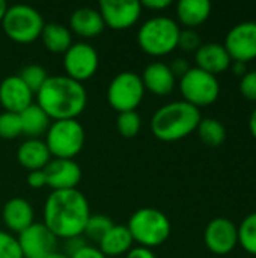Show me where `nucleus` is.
<instances>
[{
  "label": "nucleus",
  "mask_w": 256,
  "mask_h": 258,
  "mask_svg": "<svg viewBox=\"0 0 256 258\" xmlns=\"http://www.w3.org/2000/svg\"><path fill=\"white\" fill-rule=\"evenodd\" d=\"M91 216L86 197L78 189L51 190L44 204V225L57 239H72L83 236Z\"/></svg>",
  "instance_id": "nucleus-1"
},
{
  "label": "nucleus",
  "mask_w": 256,
  "mask_h": 258,
  "mask_svg": "<svg viewBox=\"0 0 256 258\" xmlns=\"http://www.w3.org/2000/svg\"><path fill=\"white\" fill-rule=\"evenodd\" d=\"M36 95V104L51 121L77 119L88 104V92L83 83L75 82L68 76H48Z\"/></svg>",
  "instance_id": "nucleus-2"
},
{
  "label": "nucleus",
  "mask_w": 256,
  "mask_h": 258,
  "mask_svg": "<svg viewBox=\"0 0 256 258\" xmlns=\"http://www.w3.org/2000/svg\"><path fill=\"white\" fill-rule=\"evenodd\" d=\"M202 119L201 109L181 101L161 106L151 118L152 135L163 142H175L196 132Z\"/></svg>",
  "instance_id": "nucleus-3"
},
{
  "label": "nucleus",
  "mask_w": 256,
  "mask_h": 258,
  "mask_svg": "<svg viewBox=\"0 0 256 258\" xmlns=\"http://www.w3.org/2000/svg\"><path fill=\"white\" fill-rule=\"evenodd\" d=\"M180 32V24L170 17H152L140 26L137 32V44L142 51L149 56H166L178 47Z\"/></svg>",
  "instance_id": "nucleus-4"
},
{
  "label": "nucleus",
  "mask_w": 256,
  "mask_h": 258,
  "mask_svg": "<svg viewBox=\"0 0 256 258\" xmlns=\"http://www.w3.org/2000/svg\"><path fill=\"white\" fill-rule=\"evenodd\" d=\"M131 237L139 246L155 248L163 245L172 231V225L169 218L152 207H143L134 212L127 224Z\"/></svg>",
  "instance_id": "nucleus-5"
},
{
  "label": "nucleus",
  "mask_w": 256,
  "mask_h": 258,
  "mask_svg": "<svg viewBox=\"0 0 256 258\" xmlns=\"http://www.w3.org/2000/svg\"><path fill=\"white\" fill-rule=\"evenodd\" d=\"M86 133L83 125L77 119L53 121L45 133V145L51 154V159H69L83 150Z\"/></svg>",
  "instance_id": "nucleus-6"
},
{
  "label": "nucleus",
  "mask_w": 256,
  "mask_h": 258,
  "mask_svg": "<svg viewBox=\"0 0 256 258\" xmlns=\"http://www.w3.org/2000/svg\"><path fill=\"white\" fill-rule=\"evenodd\" d=\"M44 24L42 15L29 5L9 6L2 21L6 36L17 44H30L41 38Z\"/></svg>",
  "instance_id": "nucleus-7"
},
{
  "label": "nucleus",
  "mask_w": 256,
  "mask_h": 258,
  "mask_svg": "<svg viewBox=\"0 0 256 258\" xmlns=\"http://www.w3.org/2000/svg\"><path fill=\"white\" fill-rule=\"evenodd\" d=\"M180 91L186 103L201 109L217 101L220 85L216 76L192 67L180 79Z\"/></svg>",
  "instance_id": "nucleus-8"
},
{
  "label": "nucleus",
  "mask_w": 256,
  "mask_h": 258,
  "mask_svg": "<svg viewBox=\"0 0 256 258\" xmlns=\"http://www.w3.org/2000/svg\"><path fill=\"white\" fill-rule=\"evenodd\" d=\"M145 97V86L140 76L133 71L116 74L107 88V101L118 112H131L139 107Z\"/></svg>",
  "instance_id": "nucleus-9"
},
{
  "label": "nucleus",
  "mask_w": 256,
  "mask_h": 258,
  "mask_svg": "<svg viewBox=\"0 0 256 258\" xmlns=\"http://www.w3.org/2000/svg\"><path fill=\"white\" fill-rule=\"evenodd\" d=\"M98 53L88 42H72V45L63 54L65 76L80 83L92 79L98 70Z\"/></svg>",
  "instance_id": "nucleus-10"
},
{
  "label": "nucleus",
  "mask_w": 256,
  "mask_h": 258,
  "mask_svg": "<svg viewBox=\"0 0 256 258\" xmlns=\"http://www.w3.org/2000/svg\"><path fill=\"white\" fill-rule=\"evenodd\" d=\"M223 47L232 62L249 63L256 59V21H241L226 35Z\"/></svg>",
  "instance_id": "nucleus-11"
},
{
  "label": "nucleus",
  "mask_w": 256,
  "mask_h": 258,
  "mask_svg": "<svg viewBox=\"0 0 256 258\" xmlns=\"http://www.w3.org/2000/svg\"><path fill=\"white\" fill-rule=\"evenodd\" d=\"M142 5L137 0H103L100 2V14L104 26L113 30H125L133 27L140 15Z\"/></svg>",
  "instance_id": "nucleus-12"
},
{
  "label": "nucleus",
  "mask_w": 256,
  "mask_h": 258,
  "mask_svg": "<svg viewBox=\"0 0 256 258\" xmlns=\"http://www.w3.org/2000/svg\"><path fill=\"white\" fill-rule=\"evenodd\" d=\"M18 243L23 258H47L56 252L57 237L41 222L32 224L18 234Z\"/></svg>",
  "instance_id": "nucleus-13"
},
{
  "label": "nucleus",
  "mask_w": 256,
  "mask_h": 258,
  "mask_svg": "<svg viewBox=\"0 0 256 258\" xmlns=\"http://www.w3.org/2000/svg\"><path fill=\"white\" fill-rule=\"evenodd\" d=\"M207 248L216 255H228L238 245L237 225L228 218H214L204 231Z\"/></svg>",
  "instance_id": "nucleus-14"
},
{
  "label": "nucleus",
  "mask_w": 256,
  "mask_h": 258,
  "mask_svg": "<svg viewBox=\"0 0 256 258\" xmlns=\"http://www.w3.org/2000/svg\"><path fill=\"white\" fill-rule=\"evenodd\" d=\"M47 186L51 190L77 189L81 180V169L77 162L69 159H51L44 168Z\"/></svg>",
  "instance_id": "nucleus-15"
},
{
  "label": "nucleus",
  "mask_w": 256,
  "mask_h": 258,
  "mask_svg": "<svg viewBox=\"0 0 256 258\" xmlns=\"http://www.w3.org/2000/svg\"><path fill=\"white\" fill-rule=\"evenodd\" d=\"M33 103V92L20 79V76H9L0 83V104L5 112L21 113Z\"/></svg>",
  "instance_id": "nucleus-16"
},
{
  "label": "nucleus",
  "mask_w": 256,
  "mask_h": 258,
  "mask_svg": "<svg viewBox=\"0 0 256 258\" xmlns=\"http://www.w3.org/2000/svg\"><path fill=\"white\" fill-rule=\"evenodd\" d=\"M195 60H196V68L210 73L213 76H219L229 70L232 59L229 57L226 48L223 44L219 42H207L202 44L198 51L195 53Z\"/></svg>",
  "instance_id": "nucleus-17"
},
{
  "label": "nucleus",
  "mask_w": 256,
  "mask_h": 258,
  "mask_svg": "<svg viewBox=\"0 0 256 258\" xmlns=\"http://www.w3.org/2000/svg\"><path fill=\"white\" fill-rule=\"evenodd\" d=\"M145 91H149L154 95L164 97L175 89L177 79L172 74L170 68L164 62H152L143 68L140 76Z\"/></svg>",
  "instance_id": "nucleus-18"
},
{
  "label": "nucleus",
  "mask_w": 256,
  "mask_h": 258,
  "mask_svg": "<svg viewBox=\"0 0 256 258\" xmlns=\"http://www.w3.org/2000/svg\"><path fill=\"white\" fill-rule=\"evenodd\" d=\"M35 212L32 204L24 198L9 200L2 210V219L5 227L12 233H23L33 224Z\"/></svg>",
  "instance_id": "nucleus-19"
},
{
  "label": "nucleus",
  "mask_w": 256,
  "mask_h": 258,
  "mask_svg": "<svg viewBox=\"0 0 256 258\" xmlns=\"http://www.w3.org/2000/svg\"><path fill=\"white\" fill-rule=\"evenodd\" d=\"M104 21L98 9L83 6L75 9L69 17V30L74 32L80 38L91 39L103 33L104 30Z\"/></svg>",
  "instance_id": "nucleus-20"
},
{
  "label": "nucleus",
  "mask_w": 256,
  "mask_h": 258,
  "mask_svg": "<svg viewBox=\"0 0 256 258\" xmlns=\"http://www.w3.org/2000/svg\"><path fill=\"white\" fill-rule=\"evenodd\" d=\"M17 159L24 169L32 172L44 169L51 160V154L42 139H27L20 145Z\"/></svg>",
  "instance_id": "nucleus-21"
},
{
  "label": "nucleus",
  "mask_w": 256,
  "mask_h": 258,
  "mask_svg": "<svg viewBox=\"0 0 256 258\" xmlns=\"http://www.w3.org/2000/svg\"><path fill=\"white\" fill-rule=\"evenodd\" d=\"M211 15V3L208 0H180L177 3V17L186 29L202 26Z\"/></svg>",
  "instance_id": "nucleus-22"
},
{
  "label": "nucleus",
  "mask_w": 256,
  "mask_h": 258,
  "mask_svg": "<svg viewBox=\"0 0 256 258\" xmlns=\"http://www.w3.org/2000/svg\"><path fill=\"white\" fill-rule=\"evenodd\" d=\"M133 243L134 240L128 227L113 224V227L98 243V249L107 258L119 257L122 254H127L133 248Z\"/></svg>",
  "instance_id": "nucleus-23"
},
{
  "label": "nucleus",
  "mask_w": 256,
  "mask_h": 258,
  "mask_svg": "<svg viewBox=\"0 0 256 258\" xmlns=\"http://www.w3.org/2000/svg\"><path fill=\"white\" fill-rule=\"evenodd\" d=\"M20 115L21 121V130L23 135L29 139H39L44 136L51 124L50 116L35 103H32L27 109H24Z\"/></svg>",
  "instance_id": "nucleus-24"
},
{
  "label": "nucleus",
  "mask_w": 256,
  "mask_h": 258,
  "mask_svg": "<svg viewBox=\"0 0 256 258\" xmlns=\"http://www.w3.org/2000/svg\"><path fill=\"white\" fill-rule=\"evenodd\" d=\"M44 47L54 54H65L72 45V33L68 27L59 23H45L41 32Z\"/></svg>",
  "instance_id": "nucleus-25"
},
{
  "label": "nucleus",
  "mask_w": 256,
  "mask_h": 258,
  "mask_svg": "<svg viewBox=\"0 0 256 258\" xmlns=\"http://www.w3.org/2000/svg\"><path fill=\"white\" fill-rule=\"evenodd\" d=\"M196 132L199 135V139L211 148L220 147L226 139V128L216 118H202Z\"/></svg>",
  "instance_id": "nucleus-26"
},
{
  "label": "nucleus",
  "mask_w": 256,
  "mask_h": 258,
  "mask_svg": "<svg viewBox=\"0 0 256 258\" xmlns=\"http://www.w3.org/2000/svg\"><path fill=\"white\" fill-rule=\"evenodd\" d=\"M237 230H238V245L246 252L256 255V212L247 215L237 227Z\"/></svg>",
  "instance_id": "nucleus-27"
},
{
  "label": "nucleus",
  "mask_w": 256,
  "mask_h": 258,
  "mask_svg": "<svg viewBox=\"0 0 256 258\" xmlns=\"http://www.w3.org/2000/svg\"><path fill=\"white\" fill-rule=\"evenodd\" d=\"M113 227V222L106 215H91L84 227L83 236L95 243H100L107 231Z\"/></svg>",
  "instance_id": "nucleus-28"
},
{
  "label": "nucleus",
  "mask_w": 256,
  "mask_h": 258,
  "mask_svg": "<svg viewBox=\"0 0 256 258\" xmlns=\"http://www.w3.org/2000/svg\"><path fill=\"white\" fill-rule=\"evenodd\" d=\"M18 76H20V79L27 85V88L33 94H36L42 88V85L47 82V79H48V74H47L45 68L41 67V65H36V63L24 67Z\"/></svg>",
  "instance_id": "nucleus-29"
},
{
  "label": "nucleus",
  "mask_w": 256,
  "mask_h": 258,
  "mask_svg": "<svg viewBox=\"0 0 256 258\" xmlns=\"http://www.w3.org/2000/svg\"><path fill=\"white\" fill-rule=\"evenodd\" d=\"M116 127H118V132L122 138H134L139 135L140 132V127H142V119H140V115L136 112V110H131V112H122L118 115V119H116Z\"/></svg>",
  "instance_id": "nucleus-30"
},
{
  "label": "nucleus",
  "mask_w": 256,
  "mask_h": 258,
  "mask_svg": "<svg viewBox=\"0 0 256 258\" xmlns=\"http://www.w3.org/2000/svg\"><path fill=\"white\" fill-rule=\"evenodd\" d=\"M23 135L21 121L18 113L2 112L0 113V138L2 139H17Z\"/></svg>",
  "instance_id": "nucleus-31"
},
{
  "label": "nucleus",
  "mask_w": 256,
  "mask_h": 258,
  "mask_svg": "<svg viewBox=\"0 0 256 258\" xmlns=\"http://www.w3.org/2000/svg\"><path fill=\"white\" fill-rule=\"evenodd\" d=\"M0 258H23L18 239L6 231H0Z\"/></svg>",
  "instance_id": "nucleus-32"
},
{
  "label": "nucleus",
  "mask_w": 256,
  "mask_h": 258,
  "mask_svg": "<svg viewBox=\"0 0 256 258\" xmlns=\"http://www.w3.org/2000/svg\"><path fill=\"white\" fill-rule=\"evenodd\" d=\"M202 45L201 42V36L196 30L193 29H183L180 32V38H178V47L184 51L189 53H196L198 48Z\"/></svg>",
  "instance_id": "nucleus-33"
},
{
  "label": "nucleus",
  "mask_w": 256,
  "mask_h": 258,
  "mask_svg": "<svg viewBox=\"0 0 256 258\" xmlns=\"http://www.w3.org/2000/svg\"><path fill=\"white\" fill-rule=\"evenodd\" d=\"M240 94L249 100L256 103V70L247 71L241 79H240Z\"/></svg>",
  "instance_id": "nucleus-34"
},
{
  "label": "nucleus",
  "mask_w": 256,
  "mask_h": 258,
  "mask_svg": "<svg viewBox=\"0 0 256 258\" xmlns=\"http://www.w3.org/2000/svg\"><path fill=\"white\" fill-rule=\"evenodd\" d=\"M27 184L33 189H42L47 186V178L44 174V169L41 171H32L27 175Z\"/></svg>",
  "instance_id": "nucleus-35"
},
{
  "label": "nucleus",
  "mask_w": 256,
  "mask_h": 258,
  "mask_svg": "<svg viewBox=\"0 0 256 258\" xmlns=\"http://www.w3.org/2000/svg\"><path fill=\"white\" fill-rule=\"evenodd\" d=\"M69 258H107L98 248L91 246V245H84L81 249H78L75 254H72Z\"/></svg>",
  "instance_id": "nucleus-36"
},
{
  "label": "nucleus",
  "mask_w": 256,
  "mask_h": 258,
  "mask_svg": "<svg viewBox=\"0 0 256 258\" xmlns=\"http://www.w3.org/2000/svg\"><path fill=\"white\" fill-rule=\"evenodd\" d=\"M169 68H170V71H172V74L175 76V79L177 77H183L192 67L189 65V62L186 60V59H181V57H178V59H175L170 65H169Z\"/></svg>",
  "instance_id": "nucleus-37"
},
{
  "label": "nucleus",
  "mask_w": 256,
  "mask_h": 258,
  "mask_svg": "<svg viewBox=\"0 0 256 258\" xmlns=\"http://www.w3.org/2000/svg\"><path fill=\"white\" fill-rule=\"evenodd\" d=\"M66 242V255L71 257L72 254H75L78 249H81L84 245H88L83 239V236H78V237H72V239H68L65 240Z\"/></svg>",
  "instance_id": "nucleus-38"
},
{
  "label": "nucleus",
  "mask_w": 256,
  "mask_h": 258,
  "mask_svg": "<svg viewBox=\"0 0 256 258\" xmlns=\"http://www.w3.org/2000/svg\"><path fill=\"white\" fill-rule=\"evenodd\" d=\"M127 258H155V255H154L152 249L137 245L127 252Z\"/></svg>",
  "instance_id": "nucleus-39"
},
{
  "label": "nucleus",
  "mask_w": 256,
  "mask_h": 258,
  "mask_svg": "<svg viewBox=\"0 0 256 258\" xmlns=\"http://www.w3.org/2000/svg\"><path fill=\"white\" fill-rule=\"evenodd\" d=\"M142 8H146L149 11H163L166 8H169L172 5L170 0H145V2H140Z\"/></svg>",
  "instance_id": "nucleus-40"
},
{
  "label": "nucleus",
  "mask_w": 256,
  "mask_h": 258,
  "mask_svg": "<svg viewBox=\"0 0 256 258\" xmlns=\"http://www.w3.org/2000/svg\"><path fill=\"white\" fill-rule=\"evenodd\" d=\"M229 68H231L232 73H234L235 76H238V77H243V76L249 71V70H247V63H243V62H232Z\"/></svg>",
  "instance_id": "nucleus-41"
},
{
  "label": "nucleus",
  "mask_w": 256,
  "mask_h": 258,
  "mask_svg": "<svg viewBox=\"0 0 256 258\" xmlns=\"http://www.w3.org/2000/svg\"><path fill=\"white\" fill-rule=\"evenodd\" d=\"M249 130H250L252 136L256 139V107L253 109V112H252V115L249 118Z\"/></svg>",
  "instance_id": "nucleus-42"
},
{
  "label": "nucleus",
  "mask_w": 256,
  "mask_h": 258,
  "mask_svg": "<svg viewBox=\"0 0 256 258\" xmlns=\"http://www.w3.org/2000/svg\"><path fill=\"white\" fill-rule=\"evenodd\" d=\"M8 5H6V2L5 0H0V23L3 21V18H5V15H6V12H8Z\"/></svg>",
  "instance_id": "nucleus-43"
},
{
  "label": "nucleus",
  "mask_w": 256,
  "mask_h": 258,
  "mask_svg": "<svg viewBox=\"0 0 256 258\" xmlns=\"http://www.w3.org/2000/svg\"><path fill=\"white\" fill-rule=\"evenodd\" d=\"M47 258H69V257H68L66 254H62V252H57V251H56V252H53L51 255H48Z\"/></svg>",
  "instance_id": "nucleus-44"
}]
</instances>
